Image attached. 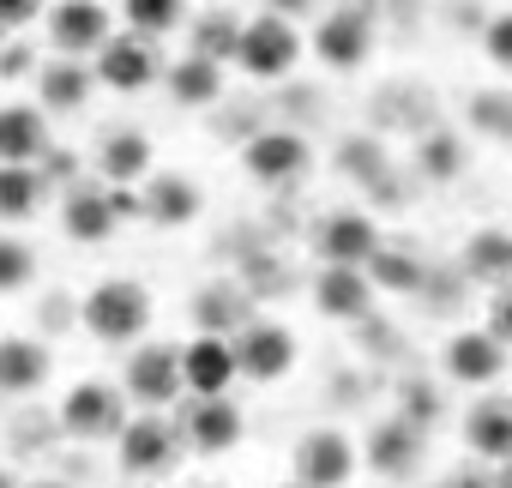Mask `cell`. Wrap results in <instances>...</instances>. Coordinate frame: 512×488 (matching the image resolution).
Listing matches in <instances>:
<instances>
[{"label":"cell","mask_w":512,"mask_h":488,"mask_svg":"<svg viewBox=\"0 0 512 488\" xmlns=\"http://www.w3.org/2000/svg\"><path fill=\"white\" fill-rule=\"evenodd\" d=\"M79 320H85V332L103 338V344H133V338L151 326V290H145L139 278H103V284L85 296Z\"/></svg>","instance_id":"cell-1"},{"label":"cell","mask_w":512,"mask_h":488,"mask_svg":"<svg viewBox=\"0 0 512 488\" xmlns=\"http://www.w3.org/2000/svg\"><path fill=\"white\" fill-rule=\"evenodd\" d=\"M302 61V31L284 19V13H260L247 19L241 37H235V67L247 79H290Z\"/></svg>","instance_id":"cell-2"},{"label":"cell","mask_w":512,"mask_h":488,"mask_svg":"<svg viewBox=\"0 0 512 488\" xmlns=\"http://www.w3.org/2000/svg\"><path fill=\"white\" fill-rule=\"evenodd\" d=\"M61 428L73 440H115L127 428V392L109 380H79L61 398Z\"/></svg>","instance_id":"cell-3"},{"label":"cell","mask_w":512,"mask_h":488,"mask_svg":"<svg viewBox=\"0 0 512 488\" xmlns=\"http://www.w3.org/2000/svg\"><path fill=\"white\" fill-rule=\"evenodd\" d=\"M175 434H181V446H193L199 458H223V452L241 446L247 416H241V404H235L229 392H217V398H193V404L181 410Z\"/></svg>","instance_id":"cell-4"},{"label":"cell","mask_w":512,"mask_h":488,"mask_svg":"<svg viewBox=\"0 0 512 488\" xmlns=\"http://www.w3.org/2000/svg\"><path fill=\"white\" fill-rule=\"evenodd\" d=\"M229 350H235V374L241 380H284L290 368H296V332L290 326H278V320H247L235 338H229Z\"/></svg>","instance_id":"cell-5"},{"label":"cell","mask_w":512,"mask_h":488,"mask_svg":"<svg viewBox=\"0 0 512 488\" xmlns=\"http://www.w3.org/2000/svg\"><path fill=\"white\" fill-rule=\"evenodd\" d=\"M115 452H121V470L133 482H145V476H163L181 458V434H175V422L145 410V416H127V428L115 434Z\"/></svg>","instance_id":"cell-6"},{"label":"cell","mask_w":512,"mask_h":488,"mask_svg":"<svg viewBox=\"0 0 512 488\" xmlns=\"http://www.w3.org/2000/svg\"><path fill=\"white\" fill-rule=\"evenodd\" d=\"M356 464H362V452L344 428H314L296 440V482L302 488H350Z\"/></svg>","instance_id":"cell-7"},{"label":"cell","mask_w":512,"mask_h":488,"mask_svg":"<svg viewBox=\"0 0 512 488\" xmlns=\"http://www.w3.org/2000/svg\"><path fill=\"white\" fill-rule=\"evenodd\" d=\"M308 163H314V145H308L302 133H290V127H266V133H253V139L241 145V169H247L253 181H266V187L302 181Z\"/></svg>","instance_id":"cell-8"},{"label":"cell","mask_w":512,"mask_h":488,"mask_svg":"<svg viewBox=\"0 0 512 488\" xmlns=\"http://www.w3.org/2000/svg\"><path fill=\"white\" fill-rule=\"evenodd\" d=\"M157 79H163V55H157L151 37L115 31V37L97 49V85H109V91H145V85H157Z\"/></svg>","instance_id":"cell-9"},{"label":"cell","mask_w":512,"mask_h":488,"mask_svg":"<svg viewBox=\"0 0 512 488\" xmlns=\"http://www.w3.org/2000/svg\"><path fill=\"white\" fill-rule=\"evenodd\" d=\"M314 55L332 67V73H356L368 55H374V19L362 7H332L320 25H314Z\"/></svg>","instance_id":"cell-10"},{"label":"cell","mask_w":512,"mask_h":488,"mask_svg":"<svg viewBox=\"0 0 512 488\" xmlns=\"http://www.w3.org/2000/svg\"><path fill=\"white\" fill-rule=\"evenodd\" d=\"M121 392H127L133 404H145V410L175 404V398H181V356H175V344H139V350L127 356Z\"/></svg>","instance_id":"cell-11"},{"label":"cell","mask_w":512,"mask_h":488,"mask_svg":"<svg viewBox=\"0 0 512 488\" xmlns=\"http://www.w3.org/2000/svg\"><path fill=\"white\" fill-rule=\"evenodd\" d=\"M115 37V13L103 7V0H55L49 7V43L61 55H97L103 43Z\"/></svg>","instance_id":"cell-12"},{"label":"cell","mask_w":512,"mask_h":488,"mask_svg":"<svg viewBox=\"0 0 512 488\" xmlns=\"http://www.w3.org/2000/svg\"><path fill=\"white\" fill-rule=\"evenodd\" d=\"M374 248H380V229H374V217H362V211H332V217H320V229H314V254H320L326 266H368Z\"/></svg>","instance_id":"cell-13"},{"label":"cell","mask_w":512,"mask_h":488,"mask_svg":"<svg viewBox=\"0 0 512 488\" xmlns=\"http://www.w3.org/2000/svg\"><path fill=\"white\" fill-rule=\"evenodd\" d=\"M181 356V392H193V398H217V392H229L235 386V350H229V338H217V332H199L187 350H175Z\"/></svg>","instance_id":"cell-14"},{"label":"cell","mask_w":512,"mask_h":488,"mask_svg":"<svg viewBox=\"0 0 512 488\" xmlns=\"http://www.w3.org/2000/svg\"><path fill=\"white\" fill-rule=\"evenodd\" d=\"M374 296L380 290H374V278L362 266H320V278H314V308L326 320H368Z\"/></svg>","instance_id":"cell-15"},{"label":"cell","mask_w":512,"mask_h":488,"mask_svg":"<svg viewBox=\"0 0 512 488\" xmlns=\"http://www.w3.org/2000/svg\"><path fill=\"white\" fill-rule=\"evenodd\" d=\"M506 374V344L494 332H452L446 338V380L458 386H494Z\"/></svg>","instance_id":"cell-16"},{"label":"cell","mask_w":512,"mask_h":488,"mask_svg":"<svg viewBox=\"0 0 512 488\" xmlns=\"http://www.w3.org/2000/svg\"><path fill=\"white\" fill-rule=\"evenodd\" d=\"M199 211H205L199 181H187V175H145V187H139V217H151L157 229H181V223H193Z\"/></svg>","instance_id":"cell-17"},{"label":"cell","mask_w":512,"mask_h":488,"mask_svg":"<svg viewBox=\"0 0 512 488\" xmlns=\"http://www.w3.org/2000/svg\"><path fill=\"white\" fill-rule=\"evenodd\" d=\"M368 470L374 476H410L422 464V428H410L404 416H386L368 428V446H362Z\"/></svg>","instance_id":"cell-18"},{"label":"cell","mask_w":512,"mask_h":488,"mask_svg":"<svg viewBox=\"0 0 512 488\" xmlns=\"http://www.w3.org/2000/svg\"><path fill=\"white\" fill-rule=\"evenodd\" d=\"M464 446L488 464L512 458V398H476L464 416Z\"/></svg>","instance_id":"cell-19"},{"label":"cell","mask_w":512,"mask_h":488,"mask_svg":"<svg viewBox=\"0 0 512 488\" xmlns=\"http://www.w3.org/2000/svg\"><path fill=\"white\" fill-rule=\"evenodd\" d=\"M49 374H55V356H49L37 338H19V332L0 338V392H13V398L43 392Z\"/></svg>","instance_id":"cell-20"},{"label":"cell","mask_w":512,"mask_h":488,"mask_svg":"<svg viewBox=\"0 0 512 488\" xmlns=\"http://www.w3.org/2000/svg\"><path fill=\"white\" fill-rule=\"evenodd\" d=\"M49 151V115L37 103L0 109V163H37Z\"/></svg>","instance_id":"cell-21"},{"label":"cell","mask_w":512,"mask_h":488,"mask_svg":"<svg viewBox=\"0 0 512 488\" xmlns=\"http://www.w3.org/2000/svg\"><path fill=\"white\" fill-rule=\"evenodd\" d=\"M31 79H37V97H43V109H55V115H79V109L91 103V67H85V61H73V55H61V61H43Z\"/></svg>","instance_id":"cell-22"},{"label":"cell","mask_w":512,"mask_h":488,"mask_svg":"<svg viewBox=\"0 0 512 488\" xmlns=\"http://www.w3.org/2000/svg\"><path fill=\"white\" fill-rule=\"evenodd\" d=\"M61 229H67L73 241H85V248H97V241H109V235L121 229V217L109 211V193H103V187H73V193L61 199Z\"/></svg>","instance_id":"cell-23"},{"label":"cell","mask_w":512,"mask_h":488,"mask_svg":"<svg viewBox=\"0 0 512 488\" xmlns=\"http://www.w3.org/2000/svg\"><path fill=\"white\" fill-rule=\"evenodd\" d=\"M97 169H103L109 187H139L151 175V139L139 127H115L103 139V151H97Z\"/></svg>","instance_id":"cell-24"},{"label":"cell","mask_w":512,"mask_h":488,"mask_svg":"<svg viewBox=\"0 0 512 488\" xmlns=\"http://www.w3.org/2000/svg\"><path fill=\"white\" fill-rule=\"evenodd\" d=\"M49 199V181L37 163H0V223H31Z\"/></svg>","instance_id":"cell-25"},{"label":"cell","mask_w":512,"mask_h":488,"mask_svg":"<svg viewBox=\"0 0 512 488\" xmlns=\"http://www.w3.org/2000/svg\"><path fill=\"white\" fill-rule=\"evenodd\" d=\"M163 79H169V97H175L181 109H211V103L223 97V67L205 61V55H181Z\"/></svg>","instance_id":"cell-26"},{"label":"cell","mask_w":512,"mask_h":488,"mask_svg":"<svg viewBox=\"0 0 512 488\" xmlns=\"http://www.w3.org/2000/svg\"><path fill=\"white\" fill-rule=\"evenodd\" d=\"M464 272L482 284H506L512 278V235L506 229H476L464 241Z\"/></svg>","instance_id":"cell-27"},{"label":"cell","mask_w":512,"mask_h":488,"mask_svg":"<svg viewBox=\"0 0 512 488\" xmlns=\"http://www.w3.org/2000/svg\"><path fill=\"white\" fill-rule=\"evenodd\" d=\"M193 314H199V332L235 338V332L247 326V296H241L235 284H205V290H199V302H193Z\"/></svg>","instance_id":"cell-28"},{"label":"cell","mask_w":512,"mask_h":488,"mask_svg":"<svg viewBox=\"0 0 512 488\" xmlns=\"http://www.w3.org/2000/svg\"><path fill=\"white\" fill-rule=\"evenodd\" d=\"M121 19H127V31L157 43V37H169L187 19V0H121Z\"/></svg>","instance_id":"cell-29"},{"label":"cell","mask_w":512,"mask_h":488,"mask_svg":"<svg viewBox=\"0 0 512 488\" xmlns=\"http://www.w3.org/2000/svg\"><path fill=\"white\" fill-rule=\"evenodd\" d=\"M235 37H241V25H235V13H205V19H193V55H205V61H235Z\"/></svg>","instance_id":"cell-30"},{"label":"cell","mask_w":512,"mask_h":488,"mask_svg":"<svg viewBox=\"0 0 512 488\" xmlns=\"http://www.w3.org/2000/svg\"><path fill=\"white\" fill-rule=\"evenodd\" d=\"M416 169H422L428 181H452V175L464 169V145H458V133H422V145H416Z\"/></svg>","instance_id":"cell-31"},{"label":"cell","mask_w":512,"mask_h":488,"mask_svg":"<svg viewBox=\"0 0 512 488\" xmlns=\"http://www.w3.org/2000/svg\"><path fill=\"white\" fill-rule=\"evenodd\" d=\"M31 278H37V254H31V241L0 235V296L31 290Z\"/></svg>","instance_id":"cell-32"},{"label":"cell","mask_w":512,"mask_h":488,"mask_svg":"<svg viewBox=\"0 0 512 488\" xmlns=\"http://www.w3.org/2000/svg\"><path fill=\"white\" fill-rule=\"evenodd\" d=\"M368 278H374V290H410L422 272H416V260H404L398 248H386V241H380V248H374V260L362 266Z\"/></svg>","instance_id":"cell-33"},{"label":"cell","mask_w":512,"mask_h":488,"mask_svg":"<svg viewBox=\"0 0 512 488\" xmlns=\"http://www.w3.org/2000/svg\"><path fill=\"white\" fill-rule=\"evenodd\" d=\"M470 121H476L488 139H512V97H500V91H482V97L470 103Z\"/></svg>","instance_id":"cell-34"},{"label":"cell","mask_w":512,"mask_h":488,"mask_svg":"<svg viewBox=\"0 0 512 488\" xmlns=\"http://www.w3.org/2000/svg\"><path fill=\"white\" fill-rule=\"evenodd\" d=\"M440 410H446V404H440V392H434V386H422V380H410V386H404V410H398V416H404L410 428H422V434H428V428L440 422Z\"/></svg>","instance_id":"cell-35"},{"label":"cell","mask_w":512,"mask_h":488,"mask_svg":"<svg viewBox=\"0 0 512 488\" xmlns=\"http://www.w3.org/2000/svg\"><path fill=\"white\" fill-rule=\"evenodd\" d=\"M482 55H488L500 73H512V13H500V19L482 31Z\"/></svg>","instance_id":"cell-36"},{"label":"cell","mask_w":512,"mask_h":488,"mask_svg":"<svg viewBox=\"0 0 512 488\" xmlns=\"http://www.w3.org/2000/svg\"><path fill=\"white\" fill-rule=\"evenodd\" d=\"M43 7H49V0H0V31H25V25H37Z\"/></svg>","instance_id":"cell-37"},{"label":"cell","mask_w":512,"mask_h":488,"mask_svg":"<svg viewBox=\"0 0 512 488\" xmlns=\"http://www.w3.org/2000/svg\"><path fill=\"white\" fill-rule=\"evenodd\" d=\"M25 73H37L31 43H7V49H0V79H25Z\"/></svg>","instance_id":"cell-38"},{"label":"cell","mask_w":512,"mask_h":488,"mask_svg":"<svg viewBox=\"0 0 512 488\" xmlns=\"http://www.w3.org/2000/svg\"><path fill=\"white\" fill-rule=\"evenodd\" d=\"M488 332H494L500 344H512V290H500V296H494V314H488Z\"/></svg>","instance_id":"cell-39"},{"label":"cell","mask_w":512,"mask_h":488,"mask_svg":"<svg viewBox=\"0 0 512 488\" xmlns=\"http://www.w3.org/2000/svg\"><path fill=\"white\" fill-rule=\"evenodd\" d=\"M109 193V211L127 223V217H139V187H103Z\"/></svg>","instance_id":"cell-40"},{"label":"cell","mask_w":512,"mask_h":488,"mask_svg":"<svg viewBox=\"0 0 512 488\" xmlns=\"http://www.w3.org/2000/svg\"><path fill=\"white\" fill-rule=\"evenodd\" d=\"M320 0H272V13H284V19H296V13H314Z\"/></svg>","instance_id":"cell-41"},{"label":"cell","mask_w":512,"mask_h":488,"mask_svg":"<svg viewBox=\"0 0 512 488\" xmlns=\"http://www.w3.org/2000/svg\"><path fill=\"white\" fill-rule=\"evenodd\" d=\"M452 488H494V476H482V470H458Z\"/></svg>","instance_id":"cell-42"},{"label":"cell","mask_w":512,"mask_h":488,"mask_svg":"<svg viewBox=\"0 0 512 488\" xmlns=\"http://www.w3.org/2000/svg\"><path fill=\"white\" fill-rule=\"evenodd\" d=\"M494 488H512V458H506V464L494 470Z\"/></svg>","instance_id":"cell-43"},{"label":"cell","mask_w":512,"mask_h":488,"mask_svg":"<svg viewBox=\"0 0 512 488\" xmlns=\"http://www.w3.org/2000/svg\"><path fill=\"white\" fill-rule=\"evenodd\" d=\"M0 488H19V476H13V470H7V464H0Z\"/></svg>","instance_id":"cell-44"},{"label":"cell","mask_w":512,"mask_h":488,"mask_svg":"<svg viewBox=\"0 0 512 488\" xmlns=\"http://www.w3.org/2000/svg\"><path fill=\"white\" fill-rule=\"evenodd\" d=\"M19 488H67V482H19Z\"/></svg>","instance_id":"cell-45"},{"label":"cell","mask_w":512,"mask_h":488,"mask_svg":"<svg viewBox=\"0 0 512 488\" xmlns=\"http://www.w3.org/2000/svg\"><path fill=\"white\" fill-rule=\"evenodd\" d=\"M278 488H302V482H278Z\"/></svg>","instance_id":"cell-46"},{"label":"cell","mask_w":512,"mask_h":488,"mask_svg":"<svg viewBox=\"0 0 512 488\" xmlns=\"http://www.w3.org/2000/svg\"><path fill=\"white\" fill-rule=\"evenodd\" d=\"M205 488H223V482H205Z\"/></svg>","instance_id":"cell-47"}]
</instances>
